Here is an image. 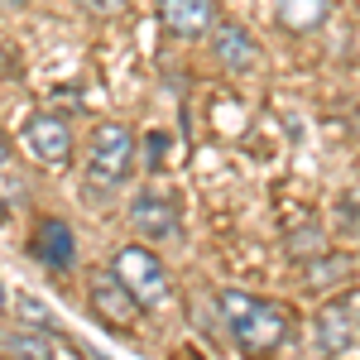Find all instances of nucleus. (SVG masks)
<instances>
[{
	"instance_id": "20e7f679",
	"label": "nucleus",
	"mask_w": 360,
	"mask_h": 360,
	"mask_svg": "<svg viewBox=\"0 0 360 360\" xmlns=\"http://www.w3.org/2000/svg\"><path fill=\"white\" fill-rule=\"evenodd\" d=\"M25 149L49 168H68L72 164V149H77V135L63 115H34L25 125Z\"/></svg>"
},
{
	"instance_id": "f3484780",
	"label": "nucleus",
	"mask_w": 360,
	"mask_h": 360,
	"mask_svg": "<svg viewBox=\"0 0 360 360\" xmlns=\"http://www.w3.org/2000/svg\"><path fill=\"white\" fill-rule=\"evenodd\" d=\"M0 312H5V283H0Z\"/></svg>"
},
{
	"instance_id": "6e6552de",
	"label": "nucleus",
	"mask_w": 360,
	"mask_h": 360,
	"mask_svg": "<svg viewBox=\"0 0 360 360\" xmlns=\"http://www.w3.org/2000/svg\"><path fill=\"white\" fill-rule=\"evenodd\" d=\"M130 226H135L144 240H173L183 231V207L173 197H159V193H144L130 202Z\"/></svg>"
},
{
	"instance_id": "ddd939ff",
	"label": "nucleus",
	"mask_w": 360,
	"mask_h": 360,
	"mask_svg": "<svg viewBox=\"0 0 360 360\" xmlns=\"http://www.w3.org/2000/svg\"><path fill=\"white\" fill-rule=\"evenodd\" d=\"M77 5H82V15L101 20V25H106V20H120V15L130 10V0H77Z\"/></svg>"
},
{
	"instance_id": "9d476101",
	"label": "nucleus",
	"mask_w": 360,
	"mask_h": 360,
	"mask_svg": "<svg viewBox=\"0 0 360 360\" xmlns=\"http://www.w3.org/2000/svg\"><path fill=\"white\" fill-rule=\"evenodd\" d=\"M274 15L288 34H312L332 15V0H274Z\"/></svg>"
},
{
	"instance_id": "7ed1b4c3",
	"label": "nucleus",
	"mask_w": 360,
	"mask_h": 360,
	"mask_svg": "<svg viewBox=\"0 0 360 360\" xmlns=\"http://www.w3.org/2000/svg\"><path fill=\"white\" fill-rule=\"evenodd\" d=\"M111 274L125 283V293L135 298L144 312L149 307H164L168 303V269L159 264V255H149L144 245H125V250H115V259H111Z\"/></svg>"
},
{
	"instance_id": "f03ea898",
	"label": "nucleus",
	"mask_w": 360,
	"mask_h": 360,
	"mask_svg": "<svg viewBox=\"0 0 360 360\" xmlns=\"http://www.w3.org/2000/svg\"><path fill=\"white\" fill-rule=\"evenodd\" d=\"M130 168H135V130L130 125H96L86 139V193L111 197L130 183Z\"/></svg>"
},
{
	"instance_id": "a211bd4d",
	"label": "nucleus",
	"mask_w": 360,
	"mask_h": 360,
	"mask_svg": "<svg viewBox=\"0 0 360 360\" xmlns=\"http://www.w3.org/2000/svg\"><path fill=\"white\" fill-rule=\"evenodd\" d=\"M5 360H20V356H5Z\"/></svg>"
},
{
	"instance_id": "0eeeda50",
	"label": "nucleus",
	"mask_w": 360,
	"mask_h": 360,
	"mask_svg": "<svg viewBox=\"0 0 360 360\" xmlns=\"http://www.w3.org/2000/svg\"><path fill=\"white\" fill-rule=\"evenodd\" d=\"M29 255H34L44 269L68 274V269L77 264V240H72V226L63 221V217H44V221L34 226V236H29Z\"/></svg>"
},
{
	"instance_id": "39448f33",
	"label": "nucleus",
	"mask_w": 360,
	"mask_h": 360,
	"mask_svg": "<svg viewBox=\"0 0 360 360\" xmlns=\"http://www.w3.org/2000/svg\"><path fill=\"white\" fill-rule=\"evenodd\" d=\"M207 34H212V58L221 63L226 72H255V68L264 63V49L255 44V34H250L245 25L221 20V25H212Z\"/></svg>"
},
{
	"instance_id": "4468645a",
	"label": "nucleus",
	"mask_w": 360,
	"mask_h": 360,
	"mask_svg": "<svg viewBox=\"0 0 360 360\" xmlns=\"http://www.w3.org/2000/svg\"><path fill=\"white\" fill-rule=\"evenodd\" d=\"M351 274V264H346V259H322V264H312V269H307V283H322V278H346Z\"/></svg>"
},
{
	"instance_id": "f8f14e48",
	"label": "nucleus",
	"mask_w": 360,
	"mask_h": 360,
	"mask_svg": "<svg viewBox=\"0 0 360 360\" xmlns=\"http://www.w3.org/2000/svg\"><path fill=\"white\" fill-rule=\"evenodd\" d=\"M5 351L20 360H58L63 356V341H58V332H34V327H25V332H10L5 336Z\"/></svg>"
},
{
	"instance_id": "423d86ee",
	"label": "nucleus",
	"mask_w": 360,
	"mask_h": 360,
	"mask_svg": "<svg viewBox=\"0 0 360 360\" xmlns=\"http://www.w3.org/2000/svg\"><path fill=\"white\" fill-rule=\"evenodd\" d=\"M91 312H96V317H101L111 332L130 336L144 307H139L135 298L125 293V283H120L115 274H96V278H91Z\"/></svg>"
},
{
	"instance_id": "1a4fd4ad",
	"label": "nucleus",
	"mask_w": 360,
	"mask_h": 360,
	"mask_svg": "<svg viewBox=\"0 0 360 360\" xmlns=\"http://www.w3.org/2000/svg\"><path fill=\"white\" fill-rule=\"evenodd\" d=\"M159 25L168 39L193 44L217 25V0H159Z\"/></svg>"
},
{
	"instance_id": "dca6fc26",
	"label": "nucleus",
	"mask_w": 360,
	"mask_h": 360,
	"mask_svg": "<svg viewBox=\"0 0 360 360\" xmlns=\"http://www.w3.org/2000/svg\"><path fill=\"white\" fill-rule=\"evenodd\" d=\"M5 10H25V5H34V0H0Z\"/></svg>"
},
{
	"instance_id": "2eb2a0df",
	"label": "nucleus",
	"mask_w": 360,
	"mask_h": 360,
	"mask_svg": "<svg viewBox=\"0 0 360 360\" xmlns=\"http://www.w3.org/2000/svg\"><path fill=\"white\" fill-rule=\"evenodd\" d=\"M5 164H10V139L0 135V168H5Z\"/></svg>"
},
{
	"instance_id": "9b49d317",
	"label": "nucleus",
	"mask_w": 360,
	"mask_h": 360,
	"mask_svg": "<svg viewBox=\"0 0 360 360\" xmlns=\"http://www.w3.org/2000/svg\"><path fill=\"white\" fill-rule=\"evenodd\" d=\"M351 341H356V332H351V312H346L341 303L322 307V312H317V346H322L327 356H341Z\"/></svg>"
},
{
	"instance_id": "f257e3e1",
	"label": "nucleus",
	"mask_w": 360,
	"mask_h": 360,
	"mask_svg": "<svg viewBox=\"0 0 360 360\" xmlns=\"http://www.w3.org/2000/svg\"><path fill=\"white\" fill-rule=\"evenodd\" d=\"M217 307H221V322L231 332V341L255 360L274 356L278 346L288 341V332H293V312L288 307L274 303V298H255L245 288H221Z\"/></svg>"
}]
</instances>
